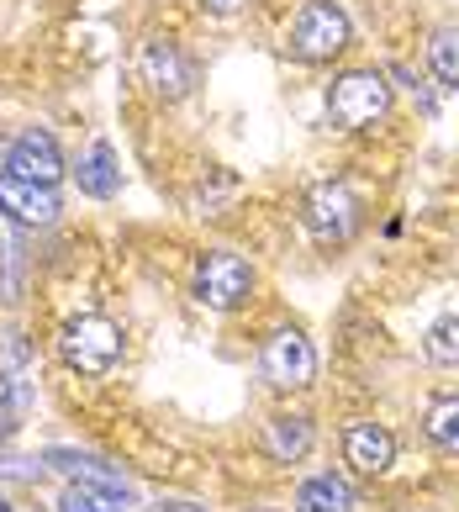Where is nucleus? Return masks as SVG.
I'll use <instances>...</instances> for the list:
<instances>
[{
  "label": "nucleus",
  "instance_id": "obj_1",
  "mask_svg": "<svg viewBox=\"0 0 459 512\" xmlns=\"http://www.w3.org/2000/svg\"><path fill=\"white\" fill-rule=\"evenodd\" d=\"M122 349H127L122 328L111 317H101V312L74 317V322H64V333H59V359H64L74 375H106V370H117Z\"/></svg>",
  "mask_w": 459,
  "mask_h": 512
},
{
  "label": "nucleus",
  "instance_id": "obj_2",
  "mask_svg": "<svg viewBox=\"0 0 459 512\" xmlns=\"http://www.w3.org/2000/svg\"><path fill=\"white\" fill-rule=\"evenodd\" d=\"M190 296L212 312H233L254 296V264L233 249H212L196 259V275H190Z\"/></svg>",
  "mask_w": 459,
  "mask_h": 512
},
{
  "label": "nucleus",
  "instance_id": "obj_3",
  "mask_svg": "<svg viewBox=\"0 0 459 512\" xmlns=\"http://www.w3.org/2000/svg\"><path fill=\"white\" fill-rule=\"evenodd\" d=\"M349 48V16L333 0H306L291 22V53L306 64H328Z\"/></svg>",
  "mask_w": 459,
  "mask_h": 512
},
{
  "label": "nucleus",
  "instance_id": "obj_4",
  "mask_svg": "<svg viewBox=\"0 0 459 512\" xmlns=\"http://www.w3.org/2000/svg\"><path fill=\"white\" fill-rule=\"evenodd\" d=\"M301 222H306V233H312L322 249H338V243H349L359 233V196L349 191V185H312L301 201Z\"/></svg>",
  "mask_w": 459,
  "mask_h": 512
},
{
  "label": "nucleus",
  "instance_id": "obj_5",
  "mask_svg": "<svg viewBox=\"0 0 459 512\" xmlns=\"http://www.w3.org/2000/svg\"><path fill=\"white\" fill-rule=\"evenodd\" d=\"M386 111H391V85H386V74H375V69H354V74H343V80H333V90H328V117L349 132L380 122Z\"/></svg>",
  "mask_w": 459,
  "mask_h": 512
},
{
  "label": "nucleus",
  "instance_id": "obj_6",
  "mask_svg": "<svg viewBox=\"0 0 459 512\" xmlns=\"http://www.w3.org/2000/svg\"><path fill=\"white\" fill-rule=\"evenodd\" d=\"M259 370L275 391H301V386H312V375H317V354H312L301 328H280L270 344H264Z\"/></svg>",
  "mask_w": 459,
  "mask_h": 512
},
{
  "label": "nucleus",
  "instance_id": "obj_7",
  "mask_svg": "<svg viewBox=\"0 0 459 512\" xmlns=\"http://www.w3.org/2000/svg\"><path fill=\"white\" fill-rule=\"evenodd\" d=\"M6 175L32 180V185H59V180H64V154H59V143H53L43 127L16 132V143H11V154H6Z\"/></svg>",
  "mask_w": 459,
  "mask_h": 512
},
{
  "label": "nucleus",
  "instance_id": "obj_8",
  "mask_svg": "<svg viewBox=\"0 0 459 512\" xmlns=\"http://www.w3.org/2000/svg\"><path fill=\"white\" fill-rule=\"evenodd\" d=\"M343 460L354 465V476H386L396 465V433L375 417H359L343 428Z\"/></svg>",
  "mask_w": 459,
  "mask_h": 512
},
{
  "label": "nucleus",
  "instance_id": "obj_9",
  "mask_svg": "<svg viewBox=\"0 0 459 512\" xmlns=\"http://www.w3.org/2000/svg\"><path fill=\"white\" fill-rule=\"evenodd\" d=\"M0 212H6L16 227H53L64 212V201L53 185H32L16 175H0Z\"/></svg>",
  "mask_w": 459,
  "mask_h": 512
},
{
  "label": "nucleus",
  "instance_id": "obj_10",
  "mask_svg": "<svg viewBox=\"0 0 459 512\" xmlns=\"http://www.w3.org/2000/svg\"><path fill=\"white\" fill-rule=\"evenodd\" d=\"M43 465L48 470H59V476H69V481H80V486H101V491H111V497H132V481L122 476L117 465H106L101 454H90V449H64V444H53V449H43Z\"/></svg>",
  "mask_w": 459,
  "mask_h": 512
},
{
  "label": "nucleus",
  "instance_id": "obj_11",
  "mask_svg": "<svg viewBox=\"0 0 459 512\" xmlns=\"http://www.w3.org/2000/svg\"><path fill=\"white\" fill-rule=\"evenodd\" d=\"M138 74H143V85L153 90V96H164V101H180L190 90V64L180 59L175 43H164V37H148V43H143Z\"/></svg>",
  "mask_w": 459,
  "mask_h": 512
},
{
  "label": "nucleus",
  "instance_id": "obj_12",
  "mask_svg": "<svg viewBox=\"0 0 459 512\" xmlns=\"http://www.w3.org/2000/svg\"><path fill=\"white\" fill-rule=\"evenodd\" d=\"M312 444H317V428H312V417H301V412H275L270 423H264V454H270L275 465L306 460Z\"/></svg>",
  "mask_w": 459,
  "mask_h": 512
},
{
  "label": "nucleus",
  "instance_id": "obj_13",
  "mask_svg": "<svg viewBox=\"0 0 459 512\" xmlns=\"http://www.w3.org/2000/svg\"><path fill=\"white\" fill-rule=\"evenodd\" d=\"M80 191L95 196V201H111L122 191V169H117V154H111V143H90L85 154H80Z\"/></svg>",
  "mask_w": 459,
  "mask_h": 512
},
{
  "label": "nucleus",
  "instance_id": "obj_14",
  "mask_svg": "<svg viewBox=\"0 0 459 512\" xmlns=\"http://www.w3.org/2000/svg\"><path fill=\"white\" fill-rule=\"evenodd\" d=\"M359 497L343 476H312L296 491V512H354Z\"/></svg>",
  "mask_w": 459,
  "mask_h": 512
},
{
  "label": "nucleus",
  "instance_id": "obj_15",
  "mask_svg": "<svg viewBox=\"0 0 459 512\" xmlns=\"http://www.w3.org/2000/svg\"><path fill=\"white\" fill-rule=\"evenodd\" d=\"M423 433H428V444L433 449H444V454H459V396L454 391H438L428 412H423Z\"/></svg>",
  "mask_w": 459,
  "mask_h": 512
},
{
  "label": "nucleus",
  "instance_id": "obj_16",
  "mask_svg": "<svg viewBox=\"0 0 459 512\" xmlns=\"http://www.w3.org/2000/svg\"><path fill=\"white\" fill-rule=\"evenodd\" d=\"M423 354L433 359L438 370H459V317H438L428 338H423Z\"/></svg>",
  "mask_w": 459,
  "mask_h": 512
},
{
  "label": "nucleus",
  "instance_id": "obj_17",
  "mask_svg": "<svg viewBox=\"0 0 459 512\" xmlns=\"http://www.w3.org/2000/svg\"><path fill=\"white\" fill-rule=\"evenodd\" d=\"M428 64L444 85H459V27H438L428 43Z\"/></svg>",
  "mask_w": 459,
  "mask_h": 512
},
{
  "label": "nucleus",
  "instance_id": "obj_18",
  "mask_svg": "<svg viewBox=\"0 0 459 512\" xmlns=\"http://www.w3.org/2000/svg\"><path fill=\"white\" fill-rule=\"evenodd\" d=\"M59 512H122V497H111V491H101V486L69 481L64 497H59Z\"/></svg>",
  "mask_w": 459,
  "mask_h": 512
},
{
  "label": "nucleus",
  "instance_id": "obj_19",
  "mask_svg": "<svg viewBox=\"0 0 459 512\" xmlns=\"http://www.w3.org/2000/svg\"><path fill=\"white\" fill-rule=\"evenodd\" d=\"M201 6H206V11H217V16H233L243 0H201Z\"/></svg>",
  "mask_w": 459,
  "mask_h": 512
},
{
  "label": "nucleus",
  "instance_id": "obj_20",
  "mask_svg": "<svg viewBox=\"0 0 459 512\" xmlns=\"http://www.w3.org/2000/svg\"><path fill=\"white\" fill-rule=\"evenodd\" d=\"M159 512H212V507H201V502H164Z\"/></svg>",
  "mask_w": 459,
  "mask_h": 512
},
{
  "label": "nucleus",
  "instance_id": "obj_21",
  "mask_svg": "<svg viewBox=\"0 0 459 512\" xmlns=\"http://www.w3.org/2000/svg\"><path fill=\"white\" fill-rule=\"evenodd\" d=\"M0 512H16V507H11V502H0Z\"/></svg>",
  "mask_w": 459,
  "mask_h": 512
}]
</instances>
